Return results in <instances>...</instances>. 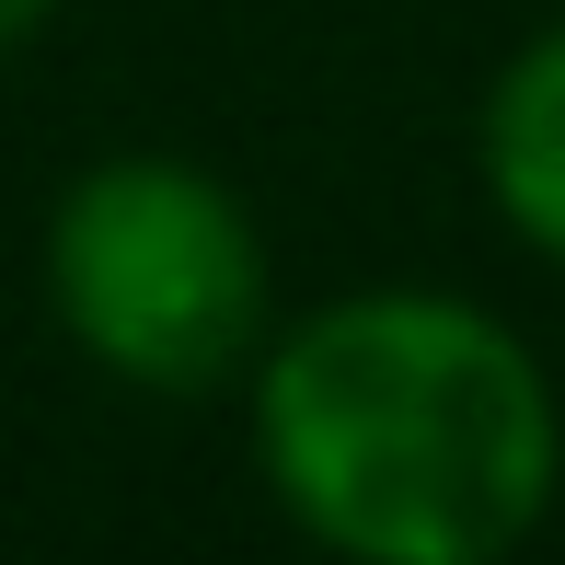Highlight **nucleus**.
Returning <instances> with one entry per match:
<instances>
[{
	"mask_svg": "<svg viewBox=\"0 0 565 565\" xmlns=\"http://www.w3.org/2000/svg\"><path fill=\"white\" fill-rule=\"evenodd\" d=\"M254 473L347 565H497L565 484V404L461 289H347L243 370Z\"/></svg>",
	"mask_w": 565,
	"mask_h": 565,
	"instance_id": "f257e3e1",
	"label": "nucleus"
},
{
	"mask_svg": "<svg viewBox=\"0 0 565 565\" xmlns=\"http://www.w3.org/2000/svg\"><path fill=\"white\" fill-rule=\"evenodd\" d=\"M58 335L127 393H231L277 335V277L254 209L185 150H105L58 185L35 243Z\"/></svg>",
	"mask_w": 565,
	"mask_h": 565,
	"instance_id": "f03ea898",
	"label": "nucleus"
},
{
	"mask_svg": "<svg viewBox=\"0 0 565 565\" xmlns=\"http://www.w3.org/2000/svg\"><path fill=\"white\" fill-rule=\"evenodd\" d=\"M473 173H484V209L520 231L543 266H565V23L508 46V70L484 82Z\"/></svg>",
	"mask_w": 565,
	"mask_h": 565,
	"instance_id": "7ed1b4c3",
	"label": "nucleus"
},
{
	"mask_svg": "<svg viewBox=\"0 0 565 565\" xmlns=\"http://www.w3.org/2000/svg\"><path fill=\"white\" fill-rule=\"evenodd\" d=\"M46 23H58V0H0V58H12V46H35Z\"/></svg>",
	"mask_w": 565,
	"mask_h": 565,
	"instance_id": "20e7f679",
	"label": "nucleus"
}]
</instances>
